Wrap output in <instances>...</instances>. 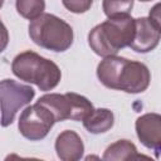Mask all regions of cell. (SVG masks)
<instances>
[{"label": "cell", "instance_id": "cell-1", "mask_svg": "<svg viewBox=\"0 0 161 161\" xmlns=\"http://www.w3.org/2000/svg\"><path fill=\"white\" fill-rule=\"evenodd\" d=\"M97 77L104 87L126 93H142L151 82L146 64L118 55L104 57L97 65Z\"/></svg>", "mask_w": 161, "mask_h": 161}, {"label": "cell", "instance_id": "cell-2", "mask_svg": "<svg viewBox=\"0 0 161 161\" xmlns=\"http://www.w3.org/2000/svg\"><path fill=\"white\" fill-rule=\"evenodd\" d=\"M135 29V19L130 14L112 16L89 31L88 44L99 57L116 55L121 49L131 44Z\"/></svg>", "mask_w": 161, "mask_h": 161}, {"label": "cell", "instance_id": "cell-3", "mask_svg": "<svg viewBox=\"0 0 161 161\" xmlns=\"http://www.w3.org/2000/svg\"><path fill=\"white\" fill-rule=\"evenodd\" d=\"M11 70L20 80L35 84L44 92L54 89L62 79V72L53 60L31 50L19 53L13 59Z\"/></svg>", "mask_w": 161, "mask_h": 161}, {"label": "cell", "instance_id": "cell-4", "mask_svg": "<svg viewBox=\"0 0 161 161\" xmlns=\"http://www.w3.org/2000/svg\"><path fill=\"white\" fill-rule=\"evenodd\" d=\"M29 36L40 48L62 53L73 44L72 26L57 15L43 13L29 24Z\"/></svg>", "mask_w": 161, "mask_h": 161}, {"label": "cell", "instance_id": "cell-5", "mask_svg": "<svg viewBox=\"0 0 161 161\" xmlns=\"http://www.w3.org/2000/svg\"><path fill=\"white\" fill-rule=\"evenodd\" d=\"M38 102L50 109V112L54 114L55 122H62L65 119L83 121L94 109L92 102L87 97L73 92L64 94L48 93L42 96Z\"/></svg>", "mask_w": 161, "mask_h": 161}, {"label": "cell", "instance_id": "cell-6", "mask_svg": "<svg viewBox=\"0 0 161 161\" xmlns=\"http://www.w3.org/2000/svg\"><path fill=\"white\" fill-rule=\"evenodd\" d=\"M35 96V91L26 84H21L14 79L0 80V125L1 127L10 126L18 111L29 104Z\"/></svg>", "mask_w": 161, "mask_h": 161}, {"label": "cell", "instance_id": "cell-7", "mask_svg": "<svg viewBox=\"0 0 161 161\" xmlns=\"http://www.w3.org/2000/svg\"><path fill=\"white\" fill-rule=\"evenodd\" d=\"M54 114L44 104L36 102L28 106L20 114L18 128L19 132L30 141L43 140L54 126Z\"/></svg>", "mask_w": 161, "mask_h": 161}, {"label": "cell", "instance_id": "cell-8", "mask_svg": "<svg viewBox=\"0 0 161 161\" xmlns=\"http://www.w3.org/2000/svg\"><path fill=\"white\" fill-rule=\"evenodd\" d=\"M135 35L128 45L137 53H148L153 50L161 38V21L153 20L150 16L135 19Z\"/></svg>", "mask_w": 161, "mask_h": 161}, {"label": "cell", "instance_id": "cell-9", "mask_svg": "<svg viewBox=\"0 0 161 161\" xmlns=\"http://www.w3.org/2000/svg\"><path fill=\"white\" fill-rule=\"evenodd\" d=\"M135 127L140 142L152 150L156 158H158L161 145V116L155 112L145 113L136 119Z\"/></svg>", "mask_w": 161, "mask_h": 161}, {"label": "cell", "instance_id": "cell-10", "mask_svg": "<svg viewBox=\"0 0 161 161\" xmlns=\"http://www.w3.org/2000/svg\"><path fill=\"white\" fill-rule=\"evenodd\" d=\"M54 147L57 156L62 161H78L83 157V141L80 136L72 130H65L60 132L55 140Z\"/></svg>", "mask_w": 161, "mask_h": 161}, {"label": "cell", "instance_id": "cell-11", "mask_svg": "<svg viewBox=\"0 0 161 161\" xmlns=\"http://www.w3.org/2000/svg\"><path fill=\"white\" fill-rule=\"evenodd\" d=\"M113 123H114V116L113 112L109 111L108 108H94L92 113L83 119L84 128L93 135L107 132L108 130L112 128Z\"/></svg>", "mask_w": 161, "mask_h": 161}, {"label": "cell", "instance_id": "cell-12", "mask_svg": "<svg viewBox=\"0 0 161 161\" xmlns=\"http://www.w3.org/2000/svg\"><path fill=\"white\" fill-rule=\"evenodd\" d=\"M135 157H140V155L137 153L135 143L128 140H118L114 143L109 145L102 156V158L107 161H122Z\"/></svg>", "mask_w": 161, "mask_h": 161}, {"label": "cell", "instance_id": "cell-13", "mask_svg": "<svg viewBox=\"0 0 161 161\" xmlns=\"http://www.w3.org/2000/svg\"><path fill=\"white\" fill-rule=\"evenodd\" d=\"M15 6L23 18L34 20L43 14L45 9V0H16Z\"/></svg>", "mask_w": 161, "mask_h": 161}, {"label": "cell", "instance_id": "cell-14", "mask_svg": "<svg viewBox=\"0 0 161 161\" xmlns=\"http://www.w3.org/2000/svg\"><path fill=\"white\" fill-rule=\"evenodd\" d=\"M103 13L107 18L130 14L133 8V0H103Z\"/></svg>", "mask_w": 161, "mask_h": 161}, {"label": "cell", "instance_id": "cell-15", "mask_svg": "<svg viewBox=\"0 0 161 161\" xmlns=\"http://www.w3.org/2000/svg\"><path fill=\"white\" fill-rule=\"evenodd\" d=\"M64 8L74 14H82L91 9L93 0H62Z\"/></svg>", "mask_w": 161, "mask_h": 161}, {"label": "cell", "instance_id": "cell-16", "mask_svg": "<svg viewBox=\"0 0 161 161\" xmlns=\"http://www.w3.org/2000/svg\"><path fill=\"white\" fill-rule=\"evenodd\" d=\"M9 44V31L0 19V54L6 49Z\"/></svg>", "mask_w": 161, "mask_h": 161}, {"label": "cell", "instance_id": "cell-17", "mask_svg": "<svg viewBox=\"0 0 161 161\" xmlns=\"http://www.w3.org/2000/svg\"><path fill=\"white\" fill-rule=\"evenodd\" d=\"M3 4H4V0H0V8L3 6Z\"/></svg>", "mask_w": 161, "mask_h": 161}, {"label": "cell", "instance_id": "cell-18", "mask_svg": "<svg viewBox=\"0 0 161 161\" xmlns=\"http://www.w3.org/2000/svg\"><path fill=\"white\" fill-rule=\"evenodd\" d=\"M140 1H151V0H140Z\"/></svg>", "mask_w": 161, "mask_h": 161}]
</instances>
